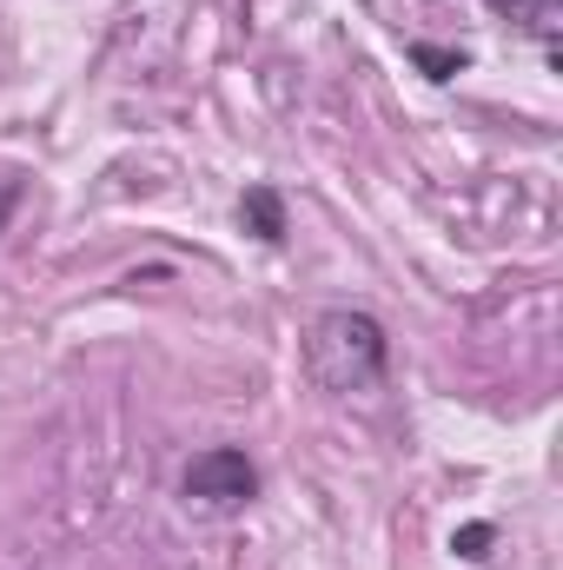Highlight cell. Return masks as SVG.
I'll return each mask as SVG.
<instances>
[{
  "mask_svg": "<svg viewBox=\"0 0 563 570\" xmlns=\"http://www.w3.org/2000/svg\"><path fill=\"white\" fill-rule=\"evenodd\" d=\"M385 358H392V345L372 312L338 305V312H318L305 332V372L325 392H372L385 379Z\"/></svg>",
  "mask_w": 563,
  "mask_h": 570,
  "instance_id": "1",
  "label": "cell"
},
{
  "mask_svg": "<svg viewBox=\"0 0 563 570\" xmlns=\"http://www.w3.org/2000/svg\"><path fill=\"white\" fill-rule=\"evenodd\" d=\"M179 498H186V511H199V518H239V511L259 498V464H253L246 451H233V444H213V451H199V458L186 464Z\"/></svg>",
  "mask_w": 563,
  "mask_h": 570,
  "instance_id": "2",
  "label": "cell"
},
{
  "mask_svg": "<svg viewBox=\"0 0 563 570\" xmlns=\"http://www.w3.org/2000/svg\"><path fill=\"white\" fill-rule=\"evenodd\" d=\"M239 219H246V233H253V239H266V246H279V239H285V199L273 193V186H246Z\"/></svg>",
  "mask_w": 563,
  "mask_h": 570,
  "instance_id": "3",
  "label": "cell"
},
{
  "mask_svg": "<svg viewBox=\"0 0 563 570\" xmlns=\"http://www.w3.org/2000/svg\"><path fill=\"white\" fill-rule=\"evenodd\" d=\"M412 60H418L431 80H451V73H464V53H457V47H412Z\"/></svg>",
  "mask_w": 563,
  "mask_h": 570,
  "instance_id": "4",
  "label": "cell"
},
{
  "mask_svg": "<svg viewBox=\"0 0 563 570\" xmlns=\"http://www.w3.org/2000/svg\"><path fill=\"white\" fill-rule=\"evenodd\" d=\"M491 538H497L491 524H464V531L451 538V551H457V558H471V564H484V558H491Z\"/></svg>",
  "mask_w": 563,
  "mask_h": 570,
  "instance_id": "5",
  "label": "cell"
},
{
  "mask_svg": "<svg viewBox=\"0 0 563 570\" xmlns=\"http://www.w3.org/2000/svg\"><path fill=\"white\" fill-rule=\"evenodd\" d=\"M484 7H497L504 20H537V7H544V0H484Z\"/></svg>",
  "mask_w": 563,
  "mask_h": 570,
  "instance_id": "6",
  "label": "cell"
},
{
  "mask_svg": "<svg viewBox=\"0 0 563 570\" xmlns=\"http://www.w3.org/2000/svg\"><path fill=\"white\" fill-rule=\"evenodd\" d=\"M13 206H20V179H0V226L13 219Z\"/></svg>",
  "mask_w": 563,
  "mask_h": 570,
  "instance_id": "7",
  "label": "cell"
}]
</instances>
